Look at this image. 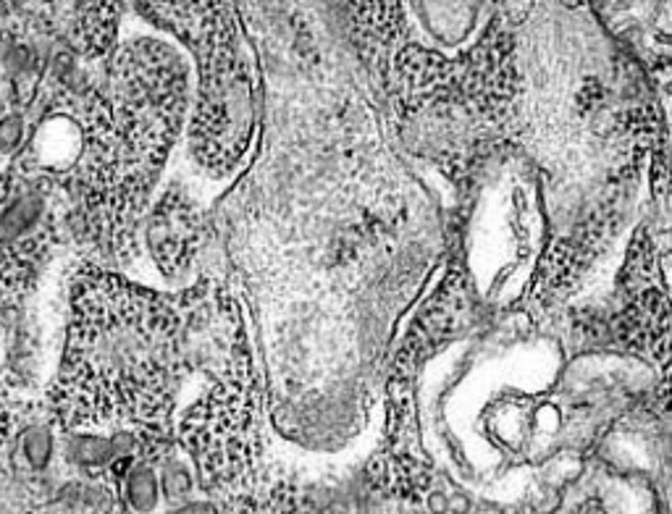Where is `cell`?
Wrapping results in <instances>:
<instances>
[{"mask_svg":"<svg viewBox=\"0 0 672 514\" xmlns=\"http://www.w3.org/2000/svg\"><path fill=\"white\" fill-rule=\"evenodd\" d=\"M176 316L155 295L116 278H98L77 302L61 407L74 425L166 418L174 378Z\"/></svg>","mask_w":672,"mask_h":514,"instance_id":"6da1fadb","label":"cell"},{"mask_svg":"<svg viewBox=\"0 0 672 514\" xmlns=\"http://www.w3.org/2000/svg\"><path fill=\"white\" fill-rule=\"evenodd\" d=\"M166 13L184 38L195 42L203 59V95L195 116L197 158L208 168H228L247 145L253 124V84L234 45L228 9L221 6H169Z\"/></svg>","mask_w":672,"mask_h":514,"instance_id":"7a4b0ae2","label":"cell"},{"mask_svg":"<svg viewBox=\"0 0 672 514\" xmlns=\"http://www.w3.org/2000/svg\"><path fill=\"white\" fill-rule=\"evenodd\" d=\"M150 239H153L155 257H159L163 268H182L192 257V249H195L197 241L195 216H192V210H187V205H179L176 208L174 203L166 199V205L155 216Z\"/></svg>","mask_w":672,"mask_h":514,"instance_id":"3957f363","label":"cell"},{"mask_svg":"<svg viewBox=\"0 0 672 514\" xmlns=\"http://www.w3.org/2000/svg\"><path fill=\"white\" fill-rule=\"evenodd\" d=\"M40 213L42 199L38 195H24L13 199L9 208L0 213V234H3V237H21V234H27L38 224Z\"/></svg>","mask_w":672,"mask_h":514,"instance_id":"277c9868","label":"cell"},{"mask_svg":"<svg viewBox=\"0 0 672 514\" xmlns=\"http://www.w3.org/2000/svg\"><path fill=\"white\" fill-rule=\"evenodd\" d=\"M21 454H24V462L32 470H38V473L45 470L55 454L53 433H50L45 425L30 428V431L24 433V439H21Z\"/></svg>","mask_w":672,"mask_h":514,"instance_id":"5b68a950","label":"cell"},{"mask_svg":"<svg viewBox=\"0 0 672 514\" xmlns=\"http://www.w3.org/2000/svg\"><path fill=\"white\" fill-rule=\"evenodd\" d=\"M21 140H24V121H21V116L0 119V155L17 153Z\"/></svg>","mask_w":672,"mask_h":514,"instance_id":"8992f818","label":"cell"}]
</instances>
